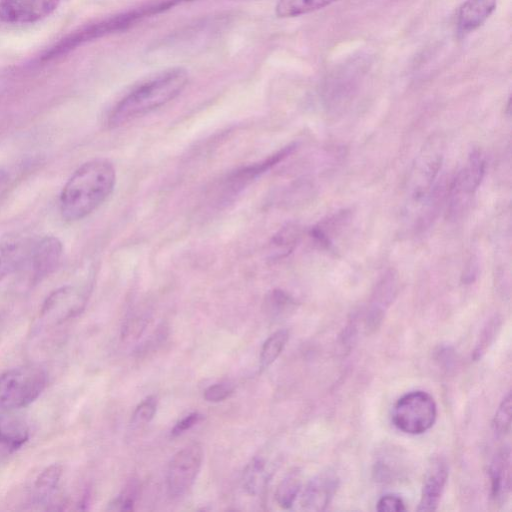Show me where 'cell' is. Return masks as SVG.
<instances>
[{
	"mask_svg": "<svg viewBox=\"0 0 512 512\" xmlns=\"http://www.w3.org/2000/svg\"><path fill=\"white\" fill-rule=\"evenodd\" d=\"M116 182L113 164L103 158L79 166L65 183L60 194V213L67 221L85 218L112 193Z\"/></svg>",
	"mask_w": 512,
	"mask_h": 512,
	"instance_id": "7a4b0ae2",
	"label": "cell"
},
{
	"mask_svg": "<svg viewBox=\"0 0 512 512\" xmlns=\"http://www.w3.org/2000/svg\"><path fill=\"white\" fill-rule=\"evenodd\" d=\"M437 418V405L427 392L415 390L401 396L392 411L394 426L403 433L420 435L427 432Z\"/></svg>",
	"mask_w": 512,
	"mask_h": 512,
	"instance_id": "8992f818",
	"label": "cell"
},
{
	"mask_svg": "<svg viewBox=\"0 0 512 512\" xmlns=\"http://www.w3.org/2000/svg\"><path fill=\"white\" fill-rule=\"evenodd\" d=\"M442 161V140L431 137L417 155L407 180L403 219L409 230L423 231L438 212L443 195L438 180Z\"/></svg>",
	"mask_w": 512,
	"mask_h": 512,
	"instance_id": "6da1fadb",
	"label": "cell"
},
{
	"mask_svg": "<svg viewBox=\"0 0 512 512\" xmlns=\"http://www.w3.org/2000/svg\"><path fill=\"white\" fill-rule=\"evenodd\" d=\"M135 485L132 484L129 487L125 488V490L116 498L110 506L108 510L113 511H131L133 510V505L135 502Z\"/></svg>",
	"mask_w": 512,
	"mask_h": 512,
	"instance_id": "f546056e",
	"label": "cell"
},
{
	"mask_svg": "<svg viewBox=\"0 0 512 512\" xmlns=\"http://www.w3.org/2000/svg\"><path fill=\"white\" fill-rule=\"evenodd\" d=\"M485 173V160L482 153L471 151L465 165L455 175L448 194V212L457 217L467 207L478 189Z\"/></svg>",
	"mask_w": 512,
	"mask_h": 512,
	"instance_id": "52a82bcc",
	"label": "cell"
},
{
	"mask_svg": "<svg viewBox=\"0 0 512 512\" xmlns=\"http://www.w3.org/2000/svg\"><path fill=\"white\" fill-rule=\"evenodd\" d=\"M61 476L62 468L59 465L45 468L35 480L34 501L38 504L47 502L58 489Z\"/></svg>",
	"mask_w": 512,
	"mask_h": 512,
	"instance_id": "603a6c76",
	"label": "cell"
},
{
	"mask_svg": "<svg viewBox=\"0 0 512 512\" xmlns=\"http://www.w3.org/2000/svg\"><path fill=\"white\" fill-rule=\"evenodd\" d=\"M203 449L199 443H191L179 450L171 459L166 475L168 494L181 498L188 493L199 473Z\"/></svg>",
	"mask_w": 512,
	"mask_h": 512,
	"instance_id": "ba28073f",
	"label": "cell"
},
{
	"mask_svg": "<svg viewBox=\"0 0 512 512\" xmlns=\"http://www.w3.org/2000/svg\"><path fill=\"white\" fill-rule=\"evenodd\" d=\"M157 399L149 396L143 400L134 410L131 418L132 425L139 427L149 423L155 415Z\"/></svg>",
	"mask_w": 512,
	"mask_h": 512,
	"instance_id": "83f0119b",
	"label": "cell"
},
{
	"mask_svg": "<svg viewBox=\"0 0 512 512\" xmlns=\"http://www.w3.org/2000/svg\"><path fill=\"white\" fill-rule=\"evenodd\" d=\"M288 339L289 333L285 329L274 332L266 339L260 353L261 369H266L279 357Z\"/></svg>",
	"mask_w": 512,
	"mask_h": 512,
	"instance_id": "d4e9b609",
	"label": "cell"
},
{
	"mask_svg": "<svg viewBox=\"0 0 512 512\" xmlns=\"http://www.w3.org/2000/svg\"><path fill=\"white\" fill-rule=\"evenodd\" d=\"M179 3H183V0H160L83 26L53 45L42 55L41 60L58 58L88 41L125 30L141 19L163 12Z\"/></svg>",
	"mask_w": 512,
	"mask_h": 512,
	"instance_id": "277c9868",
	"label": "cell"
},
{
	"mask_svg": "<svg viewBox=\"0 0 512 512\" xmlns=\"http://www.w3.org/2000/svg\"><path fill=\"white\" fill-rule=\"evenodd\" d=\"M33 242L19 233L0 236V282L24 269Z\"/></svg>",
	"mask_w": 512,
	"mask_h": 512,
	"instance_id": "5bb4252c",
	"label": "cell"
},
{
	"mask_svg": "<svg viewBox=\"0 0 512 512\" xmlns=\"http://www.w3.org/2000/svg\"><path fill=\"white\" fill-rule=\"evenodd\" d=\"M491 498L502 503L511 487V450L505 446L494 455L489 466Z\"/></svg>",
	"mask_w": 512,
	"mask_h": 512,
	"instance_id": "e0dca14e",
	"label": "cell"
},
{
	"mask_svg": "<svg viewBox=\"0 0 512 512\" xmlns=\"http://www.w3.org/2000/svg\"><path fill=\"white\" fill-rule=\"evenodd\" d=\"M301 489V479L298 472L287 474L278 484L275 491V500L279 506L289 509L293 506Z\"/></svg>",
	"mask_w": 512,
	"mask_h": 512,
	"instance_id": "cb8c5ba5",
	"label": "cell"
},
{
	"mask_svg": "<svg viewBox=\"0 0 512 512\" xmlns=\"http://www.w3.org/2000/svg\"><path fill=\"white\" fill-rule=\"evenodd\" d=\"M203 416L199 414L198 412L191 413L181 419L177 424L173 427L171 430L172 436H178L185 432L186 430H189L191 427H193L195 424H197Z\"/></svg>",
	"mask_w": 512,
	"mask_h": 512,
	"instance_id": "d6a6232c",
	"label": "cell"
},
{
	"mask_svg": "<svg viewBox=\"0 0 512 512\" xmlns=\"http://www.w3.org/2000/svg\"><path fill=\"white\" fill-rule=\"evenodd\" d=\"M338 0H278L275 13L279 18H292L323 9Z\"/></svg>",
	"mask_w": 512,
	"mask_h": 512,
	"instance_id": "44dd1931",
	"label": "cell"
},
{
	"mask_svg": "<svg viewBox=\"0 0 512 512\" xmlns=\"http://www.w3.org/2000/svg\"><path fill=\"white\" fill-rule=\"evenodd\" d=\"M376 510L379 512L384 511H405L406 506L402 498L395 494H386L382 496L376 505Z\"/></svg>",
	"mask_w": 512,
	"mask_h": 512,
	"instance_id": "1f68e13d",
	"label": "cell"
},
{
	"mask_svg": "<svg viewBox=\"0 0 512 512\" xmlns=\"http://www.w3.org/2000/svg\"><path fill=\"white\" fill-rule=\"evenodd\" d=\"M448 474V465L443 458L436 457L431 461L424 476L418 511H435L438 508Z\"/></svg>",
	"mask_w": 512,
	"mask_h": 512,
	"instance_id": "2e32d148",
	"label": "cell"
},
{
	"mask_svg": "<svg viewBox=\"0 0 512 512\" xmlns=\"http://www.w3.org/2000/svg\"><path fill=\"white\" fill-rule=\"evenodd\" d=\"M264 305L265 311L269 317L281 318L295 308L296 302L286 292L276 289L268 294Z\"/></svg>",
	"mask_w": 512,
	"mask_h": 512,
	"instance_id": "484cf974",
	"label": "cell"
},
{
	"mask_svg": "<svg viewBox=\"0 0 512 512\" xmlns=\"http://www.w3.org/2000/svg\"><path fill=\"white\" fill-rule=\"evenodd\" d=\"M46 371L36 364L11 368L0 375V409L23 408L34 402L47 385Z\"/></svg>",
	"mask_w": 512,
	"mask_h": 512,
	"instance_id": "5b68a950",
	"label": "cell"
},
{
	"mask_svg": "<svg viewBox=\"0 0 512 512\" xmlns=\"http://www.w3.org/2000/svg\"><path fill=\"white\" fill-rule=\"evenodd\" d=\"M497 7V0H465L457 12V31L465 36L482 26Z\"/></svg>",
	"mask_w": 512,
	"mask_h": 512,
	"instance_id": "ac0fdd59",
	"label": "cell"
},
{
	"mask_svg": "<svg viewBox=\"0 0 512 512\" xmlns=\"http://www.w3.org/2000/svg\"><path fill=\"white\" fill-rule=\"evenodd\" d=\"M398 274L387 270L376 283L366 311L367 330H375L382 322L385 312L396 297L398 291Z\"/></svg>",
	"mask_w": 512,
	"mask_h": 512,
	"instance_id": "4fadbf2b",
	"label": "cell"
},
{
	"mask_svg": "<svg viewBox=\"0 0 512 512\" xmlns=\"http://www.w3.org/2000/svg\"><path fill=\"white\" fill-rule=\"evenodd\" d=\"M511 410L512 397L511 392L508 391L499 404L492 421L493 430L498 436H504L510 431Z\"/></svg>",
	"mask_w": 512,
	"mask_h": 512,
	"instance_id": "4316f807",
	"label": "cell"
},
{
	"mask_svg": "<svg viewBox=\"0 0 512 512\" xmlns=\"http://www.w3.org/2000/svg\"><path fill=\"white\" fill-rule=\"evenodd\" d=\"M189 80L182 67L169 68L135 87L111 109L107 125L120 127L176 98Z\"/></svg>",
	"mask_w": 512,
	"mask_h": 512,
	"instance_id": "3957f363",
	"label": "cell"
},
{
	"mask_svg": "<svg viewBox=\"0 0 512 512\" xmlns=\"http://www.w3.org/2000/svg\"><path fill=\"white\" fill-rule=\"evenodd\" d=\"M301 228L294 223L283 226L271 241V256L274 259L284 258L297 246L301 238Z\"/></svg>",
	"mask_w": 512,
	"mask_h": 512,
	"instance_id": "7402d4cb",
	"label": "cell"
},
{
	"mask_svg": "<svg viewBox=\"0 0 512 512\" xmlns=\"http://www.w3.org/2000/svg\"><path fill=\"white\" fill-rule=\"evenodd\" d=\"M29 438L27 425L12 417L0 418V458L20 449Z\"/></svg>",
	"mask_w": 512,
	"mask_h": 512,
	"instance_id": "d6986e66",
	"label": "cell"
},
{
	"mask_svg": "<svg viewBox=\"0 0 512 512\" xmlns=\"http://www.w3.org/2000/svg\"><path fill=\"white\" fill-rule=\"evenodd\" d=\"M296 147L297 144L295 143L289 144L262 161L241 167L234 172H231L222 183L224 198L232 197L240 192L244 187L250 184L251 181L293 153Z\"/></svg>",
	"mask_w": 512,
	"mask_h": 512,
	"instance_id": "7c38bea8",
	"label": "cell"
},
{
	"mask_svg": "<svg viewBox=\"0 0 512 512\" xmlns=\"http://www.w3.org/2000/svg\"><path fill=\"white\" fill-rule=\"evenodd\" d=\"M339 486L338 476L331 472H322L312 478L305 486L300 504L306 511H323L327 508Z\"/></svg>",
	"mask_w": 512,
	"mask_h": 512,
	"instance_id": "9a60e30c",
	"label": "cell"
},
{
	"mask_svg": "<svg viewBox=\"0 0 512 512\" xmlns=\"http://www.w3.org/2000/svg\"><path fill=\"white\" fill-rule=\"evenodd\" d=\"M271 464L263 456L254 457L243 472L242 485L250 495L261 494L272 475Z\"/></svg>",
	"mask_w": 512,
	"mask_h": 512,
	"instance_id": "ffe728a7",
	"label": "cell"
},
{
	"mask_svg": "<svg viewBox=\"0 0 512 512\" xmlns=\"http://www.w3.org/2000/svg\"><path fill=\"white\" fill-rule=\"evenodd\" d=\"M63 254L61 241L52 235L34 239L23 270H26L32 283H38L60 264Z\"/></svg>",
	"mask_w": 512,
	"mask_h": 512,
	"instance_id": "30bf717a",
	"label": "cell"
},
{
	"mask_svg": "<svg viewBox=\"0 0 512 512\" xmlns=\"http://www.w3.org/2000/svg\"><path fill=\"white\" fill-rule=\"evenodd\" d=\"M90 291V283L65 285L54 290L42 305L41 319L58 323L77 315L84 308Z\"/></svg>",
	"mask_w": 512,
	"mask_h": 512,
	"instance_id": "9c48e42d",
	"label": "cell"
},
{
	"mask_svg": "<svg viewBox=\"0 0 512 512\" xmlns=\"http://www.w3.org/2000/svg\"><path fill=\"white\" fill-rule=\"evenodd\" d=\"M61 0H0V21L28 24L51 15Z\"/></svg>",
	"mask_w": 512,
	"mask_h": 512,
	"instance_id": "8fae6325",
	"label": "cell"
},
{
	"mask_svg": "<svg viewBox=\"0 0 512 512\" xmlns=\"http://www.w3.org/2000/svg\"><path fill=\"white\" fill-rule=\"evenodd\" d=\"M499 327V320L497 318L492 319L488 326L484 329L480 341L474 351V357L479 358L486 351L487 346L492 342L496 331Z\"/></svg>",
	"mask_w": 512,
	"mask_h": 512,
	"instance_id": "4dcf8cb0",
	"label": "cell"
},
{
	"mask_svg": "<svg viewBox=\"0 0 512 512\" xmlns=\"http://www.w3.org/2000/svg\"><path fill=\"white\" fill-rule=\"evenodd\" d=\"M234 390V386L228 382L216 383L204 391V399L208 402H220L228 398Z\"/></svg>",
	"mask_w": 512,
	"mask_h": 512,
	"instance_id": "f1b7e54d",
	"label": "cell"
},
{
	"mask_svg": "<svg viewBox=\"0 0 512 512\" xmlns=\"http://www.w3.org/2000/svg\"><path fill=\"white\" fill-rule=\"evenodd\" d=\"M9 185V174L3 168H0V199L4 196Z\"/></svg>",
	"mask_w": 512,
	"mask_h": 512,
	"instance_id": "836d02e7",
	"label": "cell"
}]
</instances>
